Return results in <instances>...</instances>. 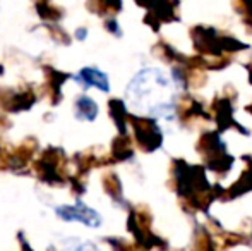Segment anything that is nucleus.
Segmentation results:
<instances>
[{
	"mask_svg": "<svg viewBox=\"0 0 252 251\" xmlns=\"http://www.w3.org/2000/svg\"><path fill=\"white\" fill-rule=\"evenodd\" d=\"M98 115V105L93 98L81 95L76 100V117L81 121H94Z\"/></svg>",
	"mask_w": 252,
	"mask_h": 251,
	"instance_id": "20e7f679",
	"label": "nucleus"
},
{
	"mask_svg": "<svg viewBox=\"0 0 252 251\" xmlns=\"http://www.w3.org/2000/svg\"><path fill=\"white\" fill-rule=\"evenodd\" d=\"M67 251H100V248L93 243H77V245L70 246Z\"/></svg>",
	"mask_w": 252,
	"mask_h": 251,
	"instance_id": "39448f33",
	"label": "nucleus"
},
{
	"mask_svg": "<svg viewBox=\"0 0 252 251\" xmlns=\"http://www.w3.org/2000/svg\"><path fill=\"white\" fill-rule=\"evenodd\" d=\"M76 81H79L84 86H94L101 91L110 90L108 76L105 72H101L100 69H96V67H83L76 74Z\"/></svg>",
	"mask_w": 252,
	"mask_h": 251,
	"instance_id": "7ed1b4c3",
	"label": "nucleus"
},
{
	"mask_svg": "<svg viewBox=\"0 0 252 251\" xmlns=\"http://www.w3.org/2000/svg\"><path fill=\"white\" fill-rule=\"evenodd\" d=\"M126 100L136 112L155 119H172L175 114V84L161 69L148 67L132 77Z\"/></svg>",
	"mask_w": 252,
	"mask_h": 251,
	"instance_id": "f257e3e1",
	"label": "nucleus"
},
{
	"mask_svg": "<svg viewBox=\"0 0 252 251\" xmlns=\"http://www.w3.org/2000/svg\"><path fill=\"white\" fill-rule=\"evenodd\" d=\"M86 35H88V31L84 30V28H81V30L76 31V36L79 38V40H84V38H86Z\"/></svg>",
	"mask_w": 252,
	"mask_h": 251,
	"instance_id": "423d86ee",
	"label": "nucleus"
},
{
	"mask_svg": "<svg viewBox=\"0 0 252 251\" xmlns=\"http://www.w3.org/2000/svg\"><path fill=\"white\" fill-rule=\"evenodd\" d=\"M55 214L59 215L62 220H76V222H81V224L88 225V227H98L101 224V217L96 210L93 208L86 207L83 201H77L74 207H57L55 208Z\"/></svg>",
	"mask_w": 252,
	"mask_h": 251,
	"instance_id": "f03ea898",
	"label": "nucleus"
}]
</instances>
